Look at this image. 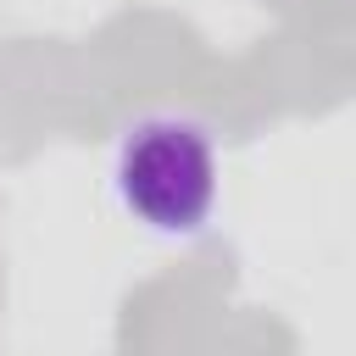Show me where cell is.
I'll return each instance as SVG.
<instances>
[{"label": "cell", "mask_w": 356, "mask_h": 356, "mask_svg": "<svg viewBox=\"0 0 356 356\" xmlns=\"http://www.w3.org/2000/svg\"><path fill=\"white\" fill-rule=\"evenodd\" d=\"M122 211L156 239H195L217 211V145L195 117L150 111L139 117L111 161Z\"/></svg>", "instance_id": "6da1fadb"}]
</instances>
